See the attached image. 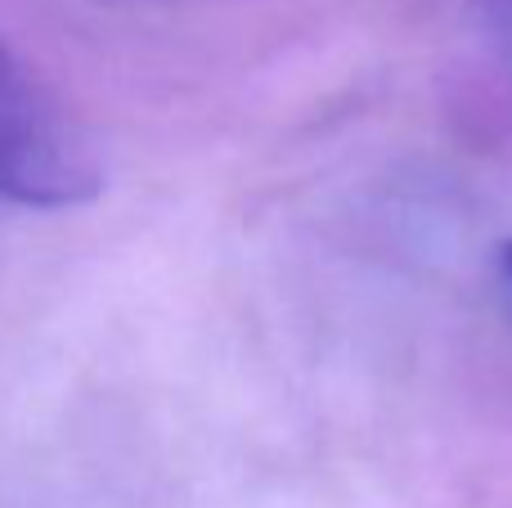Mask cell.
Instances as JSON below:
<instances>
[{
    "label": "cell",
    "instance_id": "6da1fadb",
    "mask_svg": "<svg viewBox=\"0 0 512 508\" xmlns=\"http://www.w3.org/2000/svg\"><path fill=\"white\" fill-rule=\"evenodd\" d=\"M99 189V162L59 99L0 41V198L72 207Z\"/></svg>",
    "mask_w": 512,
    "mask_h": 508
},
{
    "label": "cell",
    "instance_id": "7a4b0ae2",
    "mask_svg": "<svg viewBox=\"0 0 512 508\" xmlns=\"http://www.w3.org/2000/svg\"><path fill=\"white\" fill-rule=\"evenodd\" d=\"M499 275H504V284L512 288V239L499 248Z\"/></svg>",
    "mask_w": 512,
    "mask_h": 508
}]
</instances>
